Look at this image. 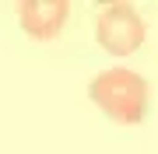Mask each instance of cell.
<instances>
[{"mask_svg": "<svg viewBox=\"0 0 158 154\" xmlns=\"http://www.w3.org/2000/svg\"><path fill=\"white\" fill-rule=\"evenodd\" d=\"M67 11L63 0H25L18 4V21L32 39H53L67 21Z\"/></svg>", "mask_w": 158, "mask_h": 154, "instance_id": "obj_3", "label": "cell"}, {"mask_svg": "<svg viewBox=\"0 0 158 154\" xmlns=\"http://www.w3.org/2000/svg\"><path fill=\"white\" fill-rule=\"evenodd\" d=\"M88 95L109 119L116 123H141L148 112V81L130 67H109L91 77Z\"/></svg>", "mask_w": 158, "mask_h": 154, "instance_id": "obj_1", "label": "cell"}, {"mask_svg": "<svg viewBox=\"0 0 158 154\" xmlns=\"http://www.w3.org/2000/svg\"><path fill=\"white\" fill-rule=\"evenodd\" d=\"M98 42L102 49H109L113 56H130L144 42V21L130 4H109L98 11Z\"/></svg>", "mask_w": 158, "mask_h": 154, "instance_id": "obj_2", "label": "cell"}]
</instances>
